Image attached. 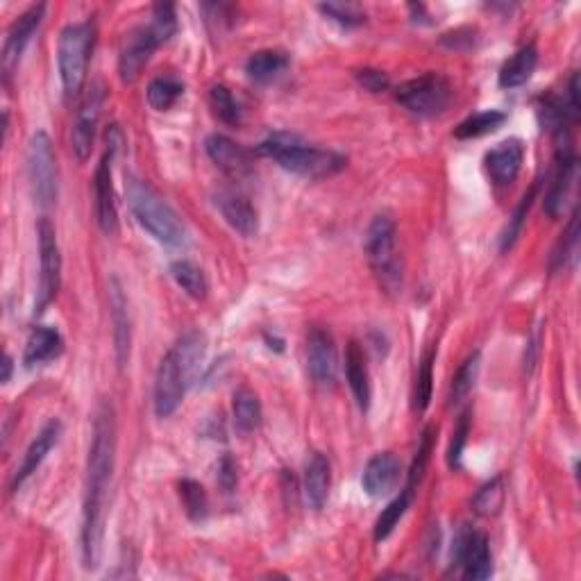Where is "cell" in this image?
<instances>
[{
  "label": "cell",
  "mask_w": 581,
  "mask_h": 581,
  "mask_svg": "<svg viewBox=\"0 0 581 581\" xmlns=\"http://www.w3.org/2000/svg\"><path fill=\"white\" fill-rule=\"evenodd\" d=\"M28 178L39 207H53L60 193V182H57V159L44 130L35 132L28 143Z\"/></svg>",
  "instance_id": "7"
},
{
  "label": "cell",
  "mask_w": 581,
  "mask_h": 581,
  "mask_svg": "<svg viewBox=\"0 0 581 581\" xmlns=\"http://www.w3.org/2000/svg\"><path fill=\"white\" fill-rule=\"evenodd\" d=\"M434 359H436L434 350H427L425 357L420 359V368H418V377L414 386V411H420V414H423V411L429 407V402H432Z\"/></svg>",
  "instance_id": "37"
},
{
  "label": "cell",
  "mask_w": 581,
  "mask_h": 581,
  "mask_svg": "<svg viewBox=\"0 0 581 581\" xmlns=\"http://www.w3.org/2000/svg\"><path fill=\"white\" fill-rule=\"evenodd\" d=\"M171 350L175 352V357H178V361H180L184 380H187V384L191 386L193 382H196V377L200 375L202 361H205V352H207L205 336H202L200 332L184 334Z\"/></svg>",
  "instance_id": "28"
},
{
  "label": "cell",
  "mask_w": 581,
  "mask_h": 581,
  "mask_svg": "<svg viewBox=\"0 0 581 581\" xmlns=\"http://www.w3.org/2000/svg\"><path fill=\"white\" fill-rule=\"evenodd\" d=\"M411 500H414V491L404 488L398 498L386 504V509L380 513V518L375 522V543H382L393 534V529L398 527V522L404 518V513H407Z\"/></svg>",
  "instance_id": "33"
},
{
  "label": "cell",
  "mask_w": 581,
  "mask_h": 581,
  "mask_svg": "<svg viewBox=\"0 0 581 581\" xmlns=\"http://www.w3.org/2000/svg\"><path fill=\"white\" fill-rule=\"evenodd\" d=\"M46 5H32L30 10H25L19 19L12 23V28L7 30L5 46H3V78L10 82V78L16 71V66L21 62V55L25 46L30 44V39L39 30L41 21H44Z\"/></svg>",
  "instance_id": "16"
},
{
  "label": "cell",
  "mask_w": 581,
  "mask_h": 581,
  "mask_svg": "<svg viewBox=\"0 0 581 581\" xmlns=\"http://www.w3.org/2000/svg\"><path fill=\"white\" fill-rule=\"evenodd\" d=\"M468 434H470V414L466 411V414H461V418H459V425H457V429H454V439H452L450 450H448V463H450V468H454V470L461 466V454L468 443Z\"/></svg>",
  "instance_id": "44"
},
{
  "label": "cell",
  "mask_w": 581,
  "mask_h": 581,
  "mask_svg": "<svg viewBox=\"0 0 581 581\" xmlns=\"http://www.w3.org/2000/svg\"><path fill=\"white\" fill-rule=\"evenodd\" d=\"M184 94V84L175 78H155L148 84V103L157 112H168Z\"/></svg>",
  "instance_id": "35"
},
{
  "label": "cell",
  "mask_w": 581,
  "mask_h": 581,
  "mask_svg": "<svg viewBox=\"0 0 581 581\" xmlns=\"http://www.w3.org/2000/svg\"><path fill=\"white\" fill-rule=\"evenodd\" d=\"M579 255V212L575 209L570 216V223L566 227V232L561 234V239L557 243V248L552 252V271H568L577 264Z\"/></svg>",
  "instance_id": "31"
},
{
  "label": "cell",
  "mask_w": 581,
  "mask_h": 581,
  "mask_svg": "<svg viewBox=\"0 0 581 581\" xmlns=\"http://www.w3.org/2000/svg\"><path fill=\"white\" fill-rule=\"evenodd\" d=\"M364 248L370 261V268H373V273L384 293H389V296H398V293H402L404 268L398 255V232H395V223L391 216L380 214L373 218V223L368 225Z\"/></svg>",
  "instance_id": "4"
},
{
  "label": "cell",
  "mask_w": 581,
  "mask_h": 581,
  "mask_svg": "<svg viewBox=\"0 0 581 581\" xmlns=\"http://www.w3.org/2000/svg\"><path fill=\"white\" fill-rule=\"evenodd\" d=\"M116 463V414L112 402H100L94 418L87 461V493L82 513V561L87 570H96L103 557L105 513L109 486Z\"/></svg>",
  "instance_id": "1"
},
{
  "label": "cell",
  "mask_w": 581,
  "mask_h": 581,
  "mask_svg": "<svg viewBox=\"0 0 581 581\" xmlns=\"http://www.w3.org/2000/svg\"><path fill=\"white\" fill-rule=\"evenodd\" d=\"M232 414L234 425L239 427L241 434H252L261 425V402L255 391H250L248 386L234 391L232 398Z\"/></svg>",
  "instance_id": "29"
},
{
  "label": "cell",
  "mask_w": 581,
  "mask_h": 581,
  "mask_svg": "<svg viewBox=\"0 0 581 581\" xmlns=\"http://www.w3.org/2000/svg\"><path fill=\"white\" fill-rule=\"evenodd\" d=\"M479 364H482V357L479 352H473L463 364L459 366L457 373L452 377L450 384V404H459L470 395V391L475 389L477 375H479Z\"/></svg>",
  "instance_id": "34"
},
{
  "label": "cell",
  "mask_w": 581,
  "mask_h": 581,
  "mask_svg": "<svg viewBox=\"0 0 581 581\" xmlns=\"http://www.w3.org/2000/svg\"><path fill=\"white\" fill-rule=\"evenodd\" d=\"M504 121H507V114L500 112V109H484V112H477L473 116H468L463 123H459V128L454 130V137L457 139L484 137V134H491L502 128Z\"/></svg>",
  "instance_id": "32"
},
{
  "label": "cell",
  "mask_w": 581,
  "mask_h": 581,
  "mask_svg": "<svg viewBox=\"0 0 581 581\" xmlns=\"http://www.w3.org/2000/svg\"><path fill=\"white\" fill-rule=\"evenodd\" d=\"M237 482H239L237 463H234L232 457H223L221 463H218V484H221L225 493H234Z\"/></svg>",
  "instance_id": "46"
},
{
  "label": "cell",
  "mask_w": 581,
  "mask_h": 581,
  "mask_svg": "<svg viewBox=\"0 0 581 581\" xmlns=\"http://www.w3.org/2000/svg\"><path fill=\"white\" fill-rule=\"evenodd\" d=\"M257 155L271 157L284 171L302 175L309 180H325L341 173L348 159L334 150L316 148L302 141L298 134L275 132L257 146Z\"/></svg>",
  "instance_id": "2"
},
{
  "label": "cell",
  "mask_w": 581,
  "mask_h": 581,
  "mask_svg": "<svg viewBox=\"0 0 581 581\" xmlns=\"http://www.w3.org/2000/svg\"><path fill=\"white\" fill-rule=\"evenodd\" d=\"M103 103H105L103 84H94V87L89 89V94L84 96L82 105L78 109V119H75V125H73V153L80 162H87V159L91 157V150H94Z\"/></svg>",
  "instance_id": "13"
},
{
  "label": "cell",
  "mask_w": 581,
  "mask_h": 581,
  "mask_svg": "<svg viewBox=\"0 0 581 581\" xmlns=\"http://www.w3.org/2000/svg\"><path fill=\"white\" fill-rule=\"evenodd\" d=\"M119 125H112L107 132V153L100 159L94 178V191H96V216L100 230L109 237L119 234V212H116V193H114V180H112V162L116 150H119Z\"/></svg>",
  "instance_id": "9"
},
{
  "label": "cell",
  "mask_w": 581,
  "mask_h": 581,
  "mask_svg": "<svg viewBox=\"0 0 581 581\" xmlns=\"http://www.w3.org/2000/svg\"><path fill=\"white\" fill-rule=\"evenodd\" d=\"M64 339L55 327H35L25 345L23 364L25 368H37L44 366L48 361H53L62 355Z\"/></svg>",
  "instance_id": "24"
},
{
  "label": "cell",
  "mask_w": 581,
  "mask_h": 581,
  "mask_svg": "<svg viewBox=\"0 0 581 581\" xmlns=\"http://www.w3.org/2000/svg\"><path fill=\"white\" fill-rule=\"evenodd\" d=\"M62 439V423L60 420H50V423L44 425V429L37 434V439L30 443L28 452H25L23 463L19 468H16V473L12 475V482H10V491L16 493L19 488L28 482V477H32L37 473V468L41 463L46 461V457L50 454V450L55 448L57 443Z\"/></svg>",
  "instance_id": "18"
},
{
  "label": "cell",
  "mask_w": 581,
  "mask_h": 581,
  "mask_svg": "<svg viewBox=\"0 0 581 581\" xmlns=\"http://www.w3.org/2000/svg\"><path fill=\"white\" fill-rule=\"evenodd\" d=\"M39 237V289L35 314H41L50 302L57 298L62 286V255L60 243H57V234L53 223L48 218H41L37 225Z\"/></svg>",
  "instance_id": "8"
},
{
  "label": "cell",
  "mask_w": 581,
  "mask_h": 581,
  "mask_svg": "<svg viewBox=\"0 0 581 581\" xmlns=\"http://www.w3.org/2000/svg\"><path fill=\"white\" fill-rule=\"evenodd\" d=\"M452 561L461 566L463 577L473 581H484L493 575V554L488 538L482 532L463 527L454 538Z\"/></svg>",
  "instance_id": "10"
},
{
  "label": "cell",
  "mask_w": 581,
  "mask_h": 581,
  "mask_svg": "<svg viewBox=\"0 0 581 581\" xmlns=\"http://www.w3.org/2000/svg\"><path fill=\"white\" fill-rule=\"evenodd\" d=\"M402 463L391 452H380L366 463L364 475H361V486L370 498H384L400 482Z\"/></svg>",
  "instance_id": "20"
},
{
  "label": "cell",
  "mask_w": 581,
  "mask_h": 581,
  "mask_svg": "<svg viewBox=\"0 0 581 581\" xmlns=\"http://www.w3.org/2000/svg\"><path fill=\"white\" fill-rule=\"evenodd\" d=\"M355 78L361 87L370 91V94H382V91L389 89V84H391L389 75L377 69H361L355 73Z\"/></svg>",
  "instance_id": "45"
},
{
  "label": "cell",
  "mask_w": 581,
  "mask_h": 581,
  "mask_svg": "<svg viewBox=\"0 0 581 581\" xmlns=\"http://www.w3.org/2000/svg\"><path fill=\"white\" fill-rule=\"evenodd\" d=\"M536 191H538V184H534V187L529 189L525 193V196H522L520 205L516 209H513L507 230H504V234H502V246H500L502 250H509L513 246V243L518 241L520 232H522V225H525V218L529 214V209H532V202L536 198Z\"/></svg>",
  "instance_id": "41"
},
{
  "label": "cell",
  "mask_w": 581,
  "mask_h": 581,
  "mask_svg": "<svg viewBox=\"0 0 581 581\" xmlns=\"http://www.w3.org/2000/svg\"><path fill=\"white\" fill-rule=\"evenodd\" d=\"M180 500L182 507L187 511V516L193 522H202L209 516V498L202 484L196 479H182L180 482Z\"/></svg>",
  "instance_id": "36"
},
{
  "label": "cell",
  "mask_w": 581,
  "mask_h": 581,
  "mask_svg": "<svg viewBox=\"0 0 581 581\" xmlns=\"http://www.w3.org/2000/svg\"><path fill=\"white\" fill-rule=\"evenodd\" d=\"M216 207L221 209L223 218L232 230H237L241 237H252L259 230L257 209L252 207L248 196L234 189H221L216 193Z\"/></svg>",
  "instance_id": "21"
},
{
  "label": "cell",
  "mask_w": 581,
  "mask_h": 581,
  "mask_svg": "<svg viewBox=\"0 0 581 581\" xmlns=\"http://www.w3.org/2000/svg\"><path fill=\"white\" fill-rule=\"evenodd\" d=\"M96 41V25L91 21L66 25L57 46V62H60V78L64 84V94L78 98L87 82L89 57Z\"/></svg>",
  "instance_id": "5"
},
{
  "label": "cell",
  "mask_w": 581,
  "mask_h": 581,
  "mask_svg": "<svg viewBox=\"0 0 581 581\" xmlns=\"http://www.w3.org/2000/svg\"><path fill=\"white\" fill-rule=\"evenodd\" d=\"M502 502H504V479L502 475H498L479 488L473 500V507L479 516H495V513L502 509Z\"/></svg>",
  "instance_id": "40"
},
{
  "label": "cell",
  "mask_w": 581,
  "mask_h": 581,
  "mask_svg": "<svg viewBox=\"0 0 581 581\" xmlns=\"http://www.w3.org/2000/svg\"><path fill=\"white\" fill-rule=\"evenodd\" d=\"M307 364L309 375L321 389H334L336 375H339V359L332 334L323 327H314L307 339Z\"/></svg>",
  "instance_id": "14"
},
{
  "label": "cell",
  "mask_w": 581,
  "mask_h": 581,
  "mask_svg": "<svg viewBox=\"0 0 581 581\" xmlns=\"http://www.w3.org/2000/svg\"><path fill=\"white\" fill-rule=\"evenodd\" d=\"M150 30L157 37L159 44H166L175 32H178V16H175V5L159 3L153 7V16H150Z\"/></svg>",
  "instance_id": "42"
},
{
  "label": "cell",
  "mask_w": 581,
  "mask_h": 581,
  "mask_svg": "<svg viewBox=\"0 0 581 581\" xmlns=\"http://www.w3.org/2000/svg\"><path fill=\"white\" fill-rule=\"evenodd\" d=\"M395 100L420 119L443 114L452 100V84L441 73H425L420 78L402 82L395 89Z\"/></svg>",
  "instance_id": "6"
},
{
  "label": "cell",
  "mask_w": 581,
  "mask_h": 581,
  "mask_svg": "<svg viewBox=\"0 0 581 581\" xmlns=\"http://www.w3.org/2000/svg\"><path fill=\"white\" fill-rule=\"evenodd\" d=\"M434 436H436V427L429 425V427L425 429V432H423V439H420L418 452H416L414 463H411V470H409V475H407V486H404V488H409V491H414V493H416V486H418L420 482H423L425 470H427V466H429V459H432Z\"/></svg>",
  "instance_id": "39"
},
{
  "label": "cell",
  "mask_w": 581,
  "mask_h": 581,
  "mask_svg": "<svg viewBox=\"0 0 581 581\" xmlns=\"http://www.w3.org/2000/svg\"><path fill=\"white\" fill-rule=\"evenodd\" d=\"M577 182V157L572 153L570 141L557 143V162H554L550 189L545 196V212L552 218H559L566 212L572 189Z\"/></svg>",
  "instance_id": "12"
},
{
  "label": "cell",
  "mask_w": 581,
  "mask_h": 581,
  "mask_svg": "<svg viewBox=\"0 0 581 581\" xmlns=\"http://www.w3.org/2000/svg\"><path fill=\"white\" fill-rule=\"evenodd\" d=\"M325 16H330L332 21L345 25V28H355V25L366 23V12L355 3H323L318 5Z\"/></svg>",
  "instance_id": "43"
},
{
  "label": "cell",
  "mask_w": 581,
  "mask_h": 581,
  "mask_svg": "<svg viewBox=\"0 0 581 581\" xmlns=\"http://www.w3.org/2000/svg\"><path fill=\"white\" fill-rule=\"evenodd\" d=\"M159 46L162 44H159L148 23L130 30L123 39L121 55H119L121 80L128 82V84L137 80Z\"/></svg>",
  "instance_id": "15"
},
{
  "label": "cell",
  "mask_w": 581,
  "mask_h": 581,
  "mask_svg": "<svg viewBox=\"0 0 581 581\" xmlns=\"http://www.w3.org/2000/svg\"><path fill=\"white\" fill-rule=\"evenodd\" d=\"M189 384L184 380L180 361L173 350H168L159 361L155 377V414L157 418H171L184 400Z\"/></svg>",
  "instance_id": "11"
},
{
  "label": "cell",
  "mask_w": 581,
  "mask_h": 581,
  "mask_svg": "<svg viewBox=\"0 0 581 581\" xmlns=\"http://www.w3.org/2000/svg\"><path fill=\"white\" fill-rule=\"evenodd\" d=\"M12 370H14V361L10 355H5V361H3V384H7L12 380Z\"/></svg>",
  "instance_id": "47"
},
{
  "label": "cell",
  "mask_w": 581,
  "mask_h": 581,
  "mask_svg": "<svg viewBox=\"0 0 581 581\" xmlns=\"http://www.w3.org/2000/svg\"><path fill=\"white\" fill-rule=\"evenodd\" d=\"M128 205L143 230L159 243L171 248H180L187 243V230H184L178 214H175L171 205L159 198V193L153 187H148L146 182L130 178Z\"/></svg>",
  "instance_id": "3"
},
{
  "label": "cell",
  "mask_w": 581,
  "mask_h": 581,
  "mask_svg": "<svg viewBox=\"0 0 581 581\" xmlns=\"http://www.w3.org/2000/svg\"><path fill=\"white\" fill-rule=\"evenodd\" d=\"M109 307H112V323H114V348L119 366H125L130 359V343H132V327H130V309L128 298H125L121 282L112 277L109 282Z\"/></svg>",
  "instance_id": "22"
},
{
  "label": "cell",
  "mask_w": 581,
  "mask_h": 581,
  "mask_svg": "<svg viewBox=\"0 0 581 581\" xmlns=\"http://www.w3.org/2000/svg\"><path fill=\"white\" fill-rule=\"evenodd\" d=\"M209 105H212L214 114L221 119L225 125H239L241 123V105L237 103V98L232 96V91L223 87V84H216L209 91Z\"/></svg>",
  "instance_id": "38"
},
{
  "label": "cell",
  "mask_w": 581,
  "mask_h": 581,
  "mask_svg": "<svg viewBox=\"0 0 581 581\" xmlns=\"http://www.w3.org/2000/svg\"><path fill=\"white\" fill-rule=\"evenodd\" d=\"M522 162H525V146L520 139H507L486 153V171L498 187H509L516 182Z\"/></svg>",
  "instance_id": "19"
},
{
  "label": "cell",
  "mask_w": 581,
  "mask_h": 581,
  "mask_svg": "<svg viewBox=\"0 0 581 581\" xmlns=\"http://www.w3.org/2000/svg\"><path fill=\"white\" fill-rule=\"evenodd\" d=\"M538 66V50L534 44L522 46L516 55L509 57L500 69V87L518 89L527 84Z\"/></svg>",
  "instance_id": "26"
},
{
  "label": "cell",
  "mask_w": 581,
  "mask_h": 581,
  "mask_svg": "<svg viewBox=\"0 0 581 581\" xmlns=\"http://www.w3.org/2000/svg\"><path fill=\"white\" fill-rule=\"evenodd\" d=\"M205 150L212 162L232 180H243L252 173V159L246 148L234 143L225 134H212L205 141Z\"/></svg>",
  "instance_id": "17"
},
{
  "label": "cell",
  "mask_w": 581,
  "mask_h": 581,
  "mask_svg": "<svg viewBox=\"0 0 581 581\" xmlns=\"http://www.w3.org/2000/svg\"><path fill=\"white\" fill-rule=\"evenodd\" d=\"M345 377H348V384L359 404V409L368 411L370 398H373V389H370V373L366 366L364 348H361L357 341H350L348 350H345Z\"/></svg>",
  "instance_id": "23"
},
{
  "label": "cell",
  "mask_w": 581,
  "mask_h": 581,
  "mask_svg": "<svg viewBox=\"0 0 581 581\" xmlns=\"http://www.w3.org/2000/svg\"><path fill=\"white\" fill-rule=\"evenodd\" d=\"M171 275L175 284L180 286V289L191 296L193 300H205L207 298V291H209V284H207V277L202 273V268L193 264L189 259H178L171 264Z\"/></svg>",
  "instance_id": "30"
},
{
  "label": "cell",
  "mask_w": 581,
  "mask_h": 581,
  "mask_svg": "<svg viewBox=\"0 0 581 581\" xmlns=\"http://www.w3.org/2000/svg\"><path fill=\"white\" fill-rule=\"evenodd\" d=\"M289 55L284 50H257L255 55L248 57L246 73L252 82L257 84H271L273 80L289 69Z\"/></svg>",
  "instance_id": "27"
},
{
  "label": "cell",
  "mask_w": 581,
  "mask_h": 581,
  "mask_svg": "<svg viewBox=\"0 0 581 581\" xmlns=\"http://www.w3.org/2000/svg\"><path fill=\"white\" fill-rule=\"evenodd\" d=\"M332 484V468L330 461L325 459V454L314 452L305 466V498L309 507L314 511H321L330 495Z\"/></svg>",
  "instance_id": "25"
}]
</instances>
